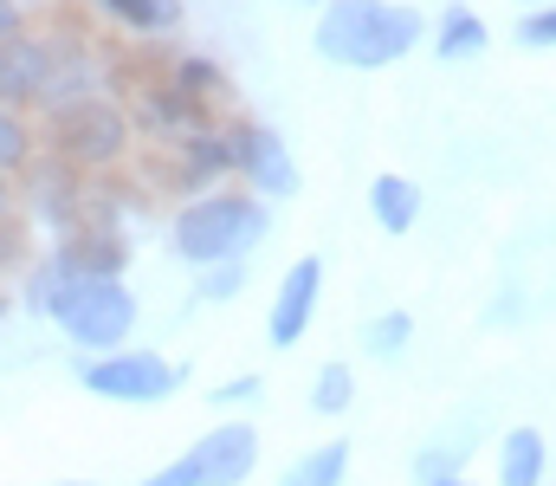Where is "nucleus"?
Masks as SVG:
<instances>
[{
	"label": "nucleus",
	"mask_w": 556,
	"mask_h": 486,
	"mask_svg": "<svg viewBox=\"0 0 556 486\" xmlns=\"http://www.w3.org/2000/svg\"><path fill=\"white\" fill-rule=\"evenodd\" d=\"M427 39V20L408 0H324L317 7V59L350 72H382Z\"/></svg>",
	"instance_id": "obj_1"
},
{
	"label": "nucleus",
	"mask_w": 556,
	"mask_h": 486,
	"mask_svg": "<svg viewBox=\"0 0 556 486\" xmlns=\"http://www.w3.org/2000/svg\"><path fill=\"white\" fill-rule=\"evenodd\" d=\"M266 227H273V208L233 182V188H207V195L181 201L168 214V247H175V260H188L194 273H207V266L247 260L266 240Z\"/></svg>",
	"instance_id": "obj_2"
},
{
	"label": "nucleus",
	"mask_w": 556,
	"mask_h": 486,
	"mask_svg": "<svg viewBox=\"0 0 556 486\" xmlns=\"http://www.w3.org/2000/svg\"><path fill=\"white\" fill-rule=\"evenodd\" d=\"M39 150H52L59 162H72L78 175H117L130 150H137V130H130V111L117 104V98H85V104H72V111H59V117H46L39 124Z\"/></svg>",
	"instance_id": "obj_3"
},
{
	"label": "nucleus",
	"mask_w": 556,
	"mask_h": 486,
	"mask_svg": "<svg viewBox=\"0 0 556 486\" xmlns=\"http://www.w3.org/2000/svg\"><path fill=\"white\" fill-rule=\"evenodd\" d=\"M137 319H142V299L124 279H65V292H59L46 324H59L72 350L104 357V350H124L137 337Z\"/></svg>",
	"instance_id": "obj_4"
},
{
	"label": "nucleus",
	"mask_w": 556,
	"mask_h": 486,
	"mask_svg": "<svg viewBox=\"0 0 556 486\" xmlns=\"http://www.w3.org/2000/svg\"><path fill=\"white\" fill-rule=\"evenodd\" d=\"M39 33H46V78L33 91V117L46 124V117H59V111H72V104H85V98L104 91V52L78 26V13H59Z\"/></svg>",
	"instance_id": "obj_5"
},
{
	"label": "nucleus",
	"mask_w": 556,
	"mask_h": 486,
	"mask_svg": "<svg viewBox=\"0 0 556 486\" xmlns=\"http://www.w3.org/2000/svg\"><path fill=\"white\" fill-rule=\"evenodd\" d=\"M78 383L98 396V402H124V409H155L181 389V370L162 357V350H142V344H124V350H104V357H78Z\"/></svg>",
	"instance_id": "obj_6"
},
{
	"label": "nucleus",
	"mask_w": 556,
	"mask_h": 486,
	"mask_svg": "<svg viewBox=\"0 0 556 486\" xmlns=\"http://www.w3.org/2000/svg\"><path fill=\"white\" fill-rule=\"evenodd\" d=\"M85 182H91V175H78L72 162H59L52 150H39V157L13 175V208H20L26 227H39L46 240H65V234L85 221Z\"/></svg>",
	"instance_id": "obj_7"
},
{
	"label": "nucleus",
	"mask_w": 556,
	"mask_h": 486,
	"mask_svg": "<svg viewBox=\"0 0 556 486\" xmlns=\"http://www.w3.org/2000/svg\"><path fill=\"white\" fill-rule=\"evenodd\" d=\"M117 104L130 111V130H137L142 144H155V150H162V144H181L188 130H207V124H214V111H207L201 98H188L168 72H142Z\"/></svg>",
	"instance_id": "obj_8"
},
{
	"label": "nucleus",
	"mask_w": 556,
	"mask_h": 486,
	"mask_svg": "<svg viewBox=\"0 0 556 486\" xmlns=\"http://www.w3.org/2000/svg\"><path fill=\"white\" fill-rule=\"evenodd\" d=\"M227 150H233V175H240V188L247 195H260L266 208L285 201V195H298V162H291V144L278 137L273 124H260V117H233L227 124Z\"/></svg>",
	"instance_id": "obj_9"
},
{
	"label": "nucleus",
	"mask_w": 556,
	"mask_h": 486,
	"mask_svg": "<svg viewBox=\"0 0 556 486\" xmlns=\"http://www.w3.org/2000/svg\"><path fill=\"white\" fill-rule=\"evenodd\" d=\"M155 182L168 188V195H181V201H194V195H207V188H220L227 175H233V150H227V130L220 124H207V130H188L181 144H162L155 150Z\"/></svg>",
	"instance_id": "obj_10"
},
{
	"label": "nucleus",
	"mask_w": 556,
	"mask_h": 486,
	"mask_svg": "<svg viewBox=\"0 0 556 486\" xmlns=\"http://www.w3.org/2000/svg\"><path fill=\"white\" fill-rule=\"evenodd\" d=\"M317 299H324V260H317V253H298V260L285 266V279H278L273 312H266V344H273V350L304 344V331L317 319Z\"/></svg>",
	"instance_id": "obj_11"
},
{
	"label": "nucleus",
	"mask_w": 556,
	"mask_h": 486,
	"mask_svg": "<svg viewBox=\"0 0 556 486\" xmlns=\"http://www.w3.org/2000/svg\"><path fill=\"white\" fill-rule=\"evenodd\" d=\"M201 486H247L260 468V428L253 422H214L201 441H188Z\"/></svg>",
	"instance_id": "obj_12"
},
{
	"label": "nucleus",
	"mask_w": 556,
	"mask_h": 486,
	"mask_svg": "<svg viewBox=\"0 0 556 486\" xmlns=\"http://www.w3.org/2000/svg\"><path fill=\"white\" fill-rule=\"evenodd\" d=\"M72 279H124L130 273V234H111V227H72L65 240L46 247Z\"/></svg>",
	"instance_id": "obj_13"
},
{
	"label": "nucleus",
	"mask_w": 556,
	"mask_h": 486,
	"mask_svg": "<svg viewBox=\"0 0 556 486\" xmlns=\"http://www.w3.org/2000/svg\"><path fill=\"white\" fill-rule=\"evenodd\" d=\"M39 78H46V33L26 26L20 39L0 46V104L33 117V91H39Z\"/></svg>",
	"instance_id": "obj_14"
},
{
	"label": "nucleus",
	"mask_w": 556,
	"mask_h": 486,
	"mask_svg": "<svg viewBox=\"0 0 556 486\" xmlns=\"http://www.w3.org/2000/svg\"><path fill=\"white\" fill-rule=\"evenodd\" d=\"M485 46H492V26H485L479 7L453 0V7L433 20V59H440V65H466V59H479Z\"/></svg>",
	"instance_id": "obj_15"
},
{
	"label": "nucleus",
	"mask_w": 556,
	"mask_h": 486,
	"mask_svg": "<svg viewBox=\"0 0 556 486\" xmlns=\"http://www.w3.org/2000/svg\"><path fill=\"white\" fill-rule=\"evenodd\" d=\"M544 474H551V441H544V428H531V422L505 428V435H498V486H544Z\"/></svg>",
	"instance_id": "obj_16"
},
{
	"label": "nucleus",
	"mask_w": 556,
	"mask_h": 486,
	"mask_svg": "<svg viewBox=\"0 0 556 486\" xmlns=\"http://www.w3.org/2000/svg\"><path fill=\"white\" fill-rule=\"evenodd\" d=\"M369 214H376L382 234H408L420 221V182L415 175H395V169L376 175V182H369Z\"/></svg>",
	"instance_id": "obj_17"
},
{
	"label": "nucleus",
	"mask_w": 556,
	"mask_h": 486,
	"mask_svg": "<svg viewBox=\"0 0 556 486\" xmlns=\"http://www.w3.org/2000/svg\"><path fill=\"white\" fill-rule=\"evenodd\" d=\"M111 26H124L130 39H162L181 26V0H91Z\"/></svg>",
	"instance_id": "obj_18"
},
{
	"label": "nucleus",
	"mask_w": 556,
	"mask_h": 486,
	"mask_svg": "<svg viewBox=\"0 0 556 486\" xmlns=\"http://www.w3.org/2000/svg\"><path fill=\"white\" fill-rule=\"evenodd\" d=\"M65 279H72V273H65V266H59V260H52V253L39 247V260H33V266L20 273V292H13V306H20L26 319H52V306H59Z\"/></svg>",
	"instance_id": "obj_19"
},
{
	"label": "nucleus",
	"mask_w": 556,
	"mask_h": 486,
	"mask_svg": "<svg viewBox=\"0 0 556 486\" xmlns=\"http://www.w3.org/2000/svg\"><path fill=\"white\" fill-rule=\"evenodd\" d=\"M350 481V441H324V448H311V454H298L278 486H343Z\"/></svg>",
	"instance_id": "obj_20"
},
{
	"label": "nucleus",
	"mask_w": 556,
	"mask_h": 486,
	"mask_svg": "<svg viewBox=\"0 0 556 486\" xmlns=\"http://www.w3.org/2000/svg\"><path fill=\"white\" fill-rule=\"evenodd\" d=\"M168 78H175V85H181L188 98H201L207 111H214V104H220V98L233 91V85H227V72H220V65H214L207 52H175V59H168Z\"/></svg>",
	"instance_id": "obj_21"
},
{
	"label": "nucleus",
	"mask_w": 556,
	"mask_h": 486,
	"mask_svg": "<svg viewBox=\"0 0 556 486\" xmlns=\"http://www.w3.org/2000/svg\"><path fill=\"white\" fill-rule=\"evenodd\" d=\"M350 402H356V370H350L343 357L317 363V376H311V409H317L324 422H337V415H343Z\"/></svg>",
	"instance_id": "obj_22"
},
{
	"label": "nucleus",
	"mask_w": 556,
	"mask_h": 486,
	"mask_svg": "<svg viewBox=\"0 0 556 486\" xmlns=\"http://www.w3.org/2000/svg\"><path fill=\"white\" fill-rule=\"evenodd\" d=\"M408 344H415V312H402V306H389V312H376L363 324V350L382 357V363H395Z\"/></svg>",
	"instance_id": "obj_23"
},
{
	"label": "nucleus",
	"mask_w": 556,
	"mask_h": 486,
	"mask_svg": "<svg viewBox=\"0 0 556 486\" xmlns=\"http://www.w3.org/2000/svg\"><path fill=\"white\" fill-rule=\"evenodd\" d=\"M33 157H39V130H33V117L0 104V175H20Z\"/></svg>",
	"instance_id": "obj_24"
},
{
	"label": "nucleus",
	"mask_w": 556,
	"mask_h": 486,
	"mask_svg": "<svg viewBox=\"0 0 556 486\" xmlns=\"http://www.w3.org/2000/svg\"><path fill=\"white\" fill-rule=\"evenodd\" d=\"M33 260H39V253H33V227H26V214H20V208H13V214H0V286H7V279H20Z\"/></svg>",
	"instance_id": "obj_25"
},
{
	"label": "nucleus",
	"mask_w": 556,
	"mask_h": 486,
	"mask_svg": "<svg viewBox=\"0 0 556 486\" xmlns=\"http://www.w3.org/2000/svg\"><path fill=\"white\" fill-rule=\"evenodd\" d=\"M466 448H472V435H453V441H433V448H420L415 481H420V486H440V481H453V474H466Z\"/></svg>",
	"instance_id": "obj_26"
},
{
	"label": "nucleus",
	"mask_w": 556,
	"mask_h": 486,
	"mask_svg": "<svg viewBox=\"0 0 556 486\" xmlns=\"http://www.w3.org/2000/svg\"><path fill=\"white\" fill-rule=\"evenodd\" d=\"M247 279H253V266H247V260L207 266V273H201V286H194V299H201V306H227V299H240V292H247Z\"/></svg>",
	"instance_id": "obj_27"
},
{
	"label": "nucleus",
	"mask_w": 556,
	"mask_h": 486,
	"mask_svg": "<svg viewBox=\"0 0 556 486\" xmlns=\"http://www.w3.org/2000/svg\"><path fill=\"white\" fill-rule=\"evenodd\" d=\"M518 46H531V52L556 46V0H551V7H531V13L518 20Z\"/></svg>",
	"instance_id": "obj_28"
},
{
	"label": "nucleus",
	"mask_w": 556,
	"mask_h": 486,
	"mask_svg": "<svg viewBox=\"0 0 556 486\" xmlns=\"http://www.w3.org/2000/svg\"><path fill=\"white\" fill-rule=\"evenodd\" d=\"M260 389H266V383H260V376L247 370V376H227V383H220V389H214L207 402H214V409H240V402H253Z\"/></svg>",
	"instance_id": "obj_29"
},
{
	"label": "nucleus",
	"mask_w": 556,
	"mask_h": 486,
	"mask_svg": "<svg viewBox=\"0 0 556 486\" xmlns=\"http://www.w3.org/2000/svg\"><path fill=\"white\" fill-rule=\"evenodd\" d=\"M142 486H201V468H194V454H175V461H162Z\"/></svg>",
	"instance_id": "obj_30"
},
{
	"label": "nucleus",
	"mask_w": 556,
	"mask_h": 486,
	"mask_svg": "<svg viewBox=\"0 0 556 486\" xmlns=\"http://www.w3.org/2000/svg\"><path fill=\"white\" fill-rule=\"evenodd\" d=\"M26 33V0H0V46Z\"/></svg>",
	"instance_id": "obj_31"
},
{
	"label": "nucleus",
	"mask_w": 556,
	"mask_h": 486,
	"mask_svg": "<svg viewBox=\"0 0 556 486\" xmlns=\"http://www.w3.org/2000/svg\"><path fill=\"white\" fill-rule=\"evenodd\" d=\"M0 214H13V175H0Z\"/></svg>",
	"instance_id": "obj_32"
},
{
	"label": "nucleus",
	"mask_w": 556,
	"mask_h": 486,
	"mask_svg": "<svg viewBox=\"0 0 556 486\" xmlns=\"http://www.w3.org/2000/svg\"><path fill=\"white\" fill-rule=\"evenodd\" d=\"M13 312H20V306H13V292H7V286H0V324L13 319Z\"/></svg>",
	"instance_id": "obj_33"
},
{
	"label": "nucleus",
	"mask_w": 556,
	"mask_h": 486,
	"mask_svg": "<svg viewBox=\"0 0 556 486\" xmlns=\"http://www.w3.org/2000/svg\"><path fill=\"white\" fill-rule=\"evenodd\" d=\"M33 7H65V0H26V13H33Z\"/></svg>",
	"instance_id": "obj_34"
},
{
	"label": "nucleus",
	"mask_w": 556,
	"mask_h": 486,
	"mask_svg": "<svg viewBox=\"0 0 556 486\" xmlns=\"http://www.w3.org/2000/svg\"><path fill=\"white\" fill-rule=\"evenodd\" d=\"M440 486H479V481H466V474H453V481H440Z\"/></svg>",
	"instance_id": "obj_35"
},
{
	"label": "nucleus",
	"mask_w": 556,
	"mask_h": 486,
	"mask_svg": "<svg viewBox=\"0 0 556 486\" xmlns=\"http://www.w3.org/2000/svg\"><path fill=\"white\" fill-rule=\"evenodd\" d=\"M59 486H104V481H59Z\"/></svg>",
	"instance_id": "obj_36"
},
{
	"label": "nucleus",
	"mask_w": 556,
	"mask_h": 486,
	"mask_svg": "<svg viewBox=\"0 0 556 486\" xmlns=\"http://www.w3.org/2000/svg\"><path fill=\"white\" fill-rule=\"evenodd\" d=\"M304 7H324V0H304Z\"/></svg>",
	"instance_id": "obj_37"
}]
</instances>
